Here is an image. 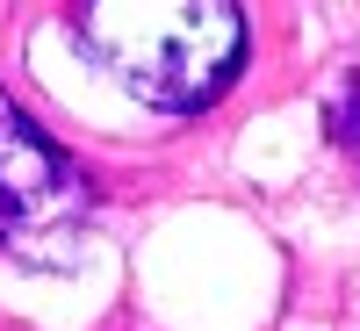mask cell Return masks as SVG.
Here are the masks:
<instances>
[{
    "instance_id": "1",
    "label": "cell",
    "mask_w": 360,
    "mask_h": 331,
    "mask_svg": "<svg viewBox=\"0 0 360 331\" xmlns=\"http://www.w3.org/2000/svg\"><path fill=\"white\" fill-rule=\"evenodd\" d=\"M86 51L152 108H202L217 101L238 58L245 15L238 8H86Z\"/></svg>"
},
{
    "instance_id": "2",
    "label": "cell",
    "mask_w": 360,
    "mask_h": 331,
    "mask_svg": "<svg viewBox=\"0 0 360 331\" xmlns=\"http://www.w3.org/2000/svg\"><path fill=\"white\" fill-rule=\"evenodd\" d=\"M79 216H86V195H79L72 166L0 94V245L22 252V259L51 252V245H72Z\"/></svg>"
},
{
    "instance_id": "3",
    "label": "cell",
    "mask_w": 360,
    "mask_h": 331,
    "mask_svg": "<svg viewBox=\"0 0 360 331\" xmlns=\"http://www.w3.org/2000/svg\"><path fill=\"white\" fill-rule=\"evenodd\" d=\"M332 123H339V144L360 159V79L346 86V101H339V115H332Z\"/></svg>"
}]
</instances>
